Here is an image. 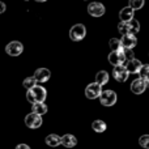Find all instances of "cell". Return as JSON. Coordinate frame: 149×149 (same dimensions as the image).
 <instances>
[{"label": "cell", "instance_id": "cell-1", "mask_svg": "<svg viewBox=\"0 0 149 149\" xmlns=\"http://www.w3.org/2000/svg\"><path fill=\"white\" fill-rule=\"evenodd\" d=\"M46 94H47L46 89H45L43 86L37 85V86L31 88L30 90H28V93H26V100H28L31 105H34V103H43L45 100H46Z\"/></svg>", "mask_w": 149, "mask_h": 149}, {"label": "cell", "instance_id": "cell-2", "mask_svg": "<svg viewBox=\"0 0 149 149\" xmlns=\"http://www.w3.org/2000/svg\"><path fill=\"white\" fill-rule=\"evenodd\" d=\"M86 36V28L82 24H76L70 30V38L72 41H81Z\"/></svg>", "mask_w": 149, "mask_h": 149}, {"label": "cell", "instance_id": "cell-3", "mask_svg": "<svg viewBox=\"0 0 149 149\" xmlns=\"http://www.w3.org/2000/svg\"><path fill=\"white\" fill-rule=\"evenodd\" d=\"M100 101H101V105L106 106V107L114 106L116 102V93L114 90H103L100 97Z\"/></svg>", "mask_w": 149, "mask_h": 149}, {"label": "cell", "instance_id": "cell-4", "mask_svg": "<svg viewBox=\"0 0 149 149\" xmlns=\"http://www.w3.org/2000/svg\"><path fill=\"white\" fill-rule=\"evenodd\" d=\"M102 86L98 85L97 82H92L85 88V95H86L89 100H95V98H100L102 94Z\"/></svg>", "mask_w": 149, "mask_h": 149}, {"label": "cell", "instance_id": "cell-5", "mask_svg": "<svg viewBox=\"0 0 149 149\" xmlns=\"http://www.w3.org/2000/svg\"><path fill=\"white\" fill-rule=\"evenodd\" d=\"M22 51H24V46L18 41H12L5 46V52L8 55H10V56H18V55L22 54Z\"/></svg>", "mask_w": 149, "mask_h": 149}, {"label": "cell", "instance_id": "cell-6", "mask_svg": "<svg viewBox=\"0 0 149 149\" xmlns=\"http://www.w3.org/2000/svg\"><path fill=\"white\" fill-rule=\"evenodd\" d=\"M25 124L31 130H37L42 126V116L37 115L34 113H30L25 116Z\"/></svg>", "mask_w": 149, "mask_h": 149}, {"label": "cell", "instance_id": "cell-7", "mask_svg": "<svg viewBox=\"0 0 149 149\" xmlns=\"http://www.w3.org/2000/svg\"><path fill=\"white\" fill-rule=\"evenodd\" d=\"M88 12H89L90 16H93V17H101V16L105 15V7H103V4H101V3H90L89 5H88Z\"/></svg>", "mask_w": 149, "mask_h": 149}, {"label": "cell", "instance_id": "cell-8", "mask_svg": "<svg viewBox=\"0 0 149 149\" xmlns=\"http://www.w3.org/2000/svg\"><path fill=\"white\" fill-rule=\"evenodd\" d=\"M109 63L114 65V67H119V65H124L126 63V58L122 52H110L109 54Z\"/></svg>", "mask_w": 149, "mask_h": 149}, {"label": "cell", "instance_id": "cell-9", "mask_svg": "<svg viewBox=\"0 0 149 149\" xmlns=\"http://www.w3.org/2000/svg\"><path fill=\"white\" fill-rule=\"evenodd\" d=\"M141 67H143L141 62L137 59L126 60V63H124V68L127 70L128 73H139L140 70H141Z\"/></svg>", "mask_w": 149, "mask_h": 149}, {"label": "cell", "instance_id": "cell-10", "mask_svg": "<svg viewBox=\"0 0 149 149\" xmlns=\"http://www.w3.org/2000/svg\"><path fill=\"white\" fill-rule=\"evenodd\" d=\"M145 89H147V81H144L143 79H136L132 81L131 90L134 94H143Z\"/></svg>", "mask_w": 149, "mask_h": 149}, {"label": "cell", "instance_id": "cell-11", "mask_svg": "<svg viewBox=\"0 0 149 149\" xmlns=\"http://www.w3.org/2000/svg\"><path fill=\"white\" fill-rule=\"evenodd\" d=\"M113 76L116 81L124 82L127 79H128V72H127V70L124 68V65H119V67H114Z\"/></svg>", "mask_w": 149, "mask_h": 149}, {"label": "cell", "instance_id": "cell-12", "mask_svg": "<svg viewBox=\"0 0 149 149\" xmlns=\"http://www.w3.org/2000/svg\"><path fill=\"white\" fill-rule=\"evenodd\" d=\"M51 76V72H50L47 68H38V70L34 72V79H36L37 82H46L47 80Z\"/></svg>", "mask_w": 149, "mask_h": 149}, {"label": "cell", "instance_id": "cell-13", "mask_svg": "<svg viewBox=\"0 0 149 149\" xmlns=\"http://www.w3.org/2000/svg\"><path fill=\"white\" fill-rule=\"evenodd\" d=\"M120 42H122V46H123V49H131V50H134V47L137 45V38H136V36H130V34H127V36L122 37Z\"/></svg>", "mask_w": 149, "mask_h": 149}, {"label": "cell", "instance_id": "cell-14", "mask_svg": "<svg viewBox=\"0 0 149 149\" xmlns=\"http://www.w3.org/2000/svg\"><path fill=\"white\" fill-rule=\"evenodd\" d=\"M134 15H135V10L131 7H126L120 10L119 18H120L122 22H130V21L134 20Z\"/></svg>", "mask_w": 149, "mask_h": 149}, {"label": "cell", "instance_id": "cell-15", "mask_svg": "<svg viewBox=\"0 0 149 149\" xmlns=\"http://www.w3.org/2000/svg\"><path fill=\"white\" fill-rule=\"evenodd\" d=\"M62 145L65 148H73L77 145V139L71 134H67L62 136Z\"/></svg>", "mask_w": 149, "mask_h": 149}, {"label": "cell", "instance_id": "cell-16", "mask_svg": "<svg viewBox=\"0 0 149 149\" xmlns=\"http://www.w3.org/2000/svg\"><path fill=\"white\" fill-rule=\"evenodd\" d=\"M45 141H46V144L49 145V147L55 148V147H58V145L62 144V137L58 136V135H55V134H51V135H49V136L46 137Z\"/></svg>", "mask_w": 149, "mask_h": 149}, {"label": "cell", "instance_id": "cell-17", "mask_svg": "<svg viewBox=\"0 0 149 149\" xmlns=\"http://www.w3.org/2000/svg\"><path fill=\"white\" fill-rule=\"evenodd\" d=\"M127 30H128L130 36H136V34L140 31V24H139V21H136L134 18L132 21L127 22Z\"/></svg>", "mask_w": 149, "mask_h": 149}, {"label": "cell", "instance_id": "cell-18", "mask_svg": "<svg viewBox=\"0 0 149 149\" xmlns=\"http://www.w3.org/2000/svg\"><path fill=\"white\" fill-rule=\"evenodd\" d=\"M31 113L37 114V115L42 116L45 115V114L47 113V105H45L43 103H34L33 106H31Z\"/></svg>", "mask_w": 149, "mask_h": 149}, {"label": "cell", "instance_id": "cell-19", "mask_svg": "<svg viewBox=\"0 0 149 149\" xmlns=\"http://www.w3.org/2000/svg\"><path fill=\"white\" fill-rule=\"evenodd\" d=\"M95 82L98 85H106L109 82V73L106 71H100L97 74H95Z\"/></svg>", "mask_w": 149, "mask_h": 149}, {"label": "cell", "instance_id": "cell-20", "mask_svg": "<svg viewBox=\"0 0 149 149\" xmlns=\"http://www.w3.org/2000/svg\"><path fill=\"white\" fill-rule=\"evenodd\" d=\"M110 49L113 52H122L123 51V46H122L120 39L118 38H111L110 39Z\"/></svg>", "mask_w": 149, "mask_h": 149}, {"label": "cell", "instance_id": "cell-21", "mask_svg": "<svg viewBox=\"0 0 149 149\" xmlns=\"http://www.w3.org/2000/svg\"><path fill=\"white\" fill-rule=\"evenodd\" d=\"M92 128L94 130L95 132H98V134L105 132L106 131V123L103 120H94L92 123Z\"/></svg>", "mask_w": 149, "mask_h": 149}, {"label": "cell", "instance_id": "cell-22", "mask_svg": "<svg viewBox=\"0 0 149 149\" xmlns=\"http://www.w3.org/2000/svg\"><path fill=\"white\" fill-rule=\"evenodd\" d=\"M22 85H24V86H25L28 90H30L31 88L37 86V81H36V79H34V77H26V79L24 80Z\"/></svg>", "mask_w": 149, "mask_h": 149}, {"label": "cell", "instance_id": "cell-23", "mask_svg": "<svg viewBox=\"0 0 149 149\" xmlns=\"http://www.w3.org/2000/svg\"><path fill=\"white\" fill-rule=\"evenodd\" d=\"M140 79H143L144 81H149V64H145L140 70Z\"/></svg>", "mask_w": 149, "mask_h": 149}, {"label": "cell", "instance_id": "cell-24", "mask_svg": "<svg viewBox=\"0 0 149 149\" xmlns=\"http://www.w3.org/2000/svg\"><path fill=\"white\" fill-rule=\"evenodd\" d=\"M139 144H140V147L149 149V135H143V136H140Z\"/></svg>", "mask_w": 149, "mask_h": 149}, {"label": "cell", "instance_id": "cell-25", "mask_svg": "<svg viewBox=\"0 0 149 149\" xmlns=\"http://www.w3.org/2000/svg\"><path fill=\"white\" fill-rule=\"evenodd\" d=\"M143 5H144V0H131L128 7H131L135 10V9H140Z\"/></svg>", "mask_w": 149, "mask_h": 149}, {"label": "cell", "instance_id": "cell-26", "mask_svg": "<svg viewBox=\"0 0 149 149\" xmlns=\"http://www.w3.org/2000/svg\"><path fill=\"white\" fill-rule=\"evenodd\" d=\"M123 55H124V58H126V60H132V59H135V52H134V50H131V49H123Z\"/></svg>", "mask_w": 149, "mask_h": 149}, {"label": "cell", "instance_id": "cell-27", "mask_svg": "<svg viewBox=\"0 0 149 149\" xmlns=\"http://www.w3.org/2000/svg\"><path fill=\"white\" fill-rule=\"evenodd\" d=\"M118 30L120 31L123 36H127L128 34V30H127V22H120L118 25Z\"/></svg>", "mask_w": 149, "mask_h": 149}, {"label": "cell", "instance_id": "cell-28", "mask_svg": "<svg viewBox=\"0 0 149 149\" xmlns=\"http://www.w3.org/2000/svg\"><path fill=\"white\" fill-rule=\"evenodd\" d=\"M16 149H30V147L26 144H18L17 147H16Z\"/></svg>", "mask_w": 149, "mask_h": 149}, {"label": "cell", "instance_id": "cell-29", "mask_svg": "<svg viewBox=\"0 0 149 149\" xmlns=\"http://www.w3.org/2000/svg\"><path fill=\"white\" fill-rule=\"evenodd\" d=\"M4 12H5V4L3 1H0V15L4 13Z\"/></svg>", "mask_w": 149, "mask_h": 149}, {"label": "cell", "instance_id": "cell-30", "mask_svg": "<svg viewBox=\"0 0 149 149\" xmlns=\"http://www.w3.org/2000/svg\"><path fill=\"white\" fill-rule=\"evenodd\" d=\"M147 88L149 89V81H147Z\"/></svg>", "mask_w": 149, "mask_h": 149}]
</instances>
